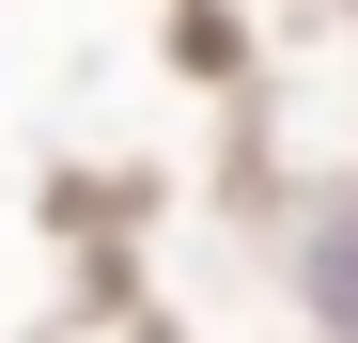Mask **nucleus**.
Instances as JSON below:
<instances>
[{
	"label": "nucleus",
	"mask_w": 358,
	"mask_h": 343,
	"mask_svg": "<svg viewBox=\"0 0 358 343\" xmlns=\"http://www.w3.org/2000/svg\"><path fill=\"white\" fill-rule=\"evenodd\" d=\"M312 312H327V328H358V203L312 234Z\"/></svg>",
	"instance_id": "1"
}]
</instances>
